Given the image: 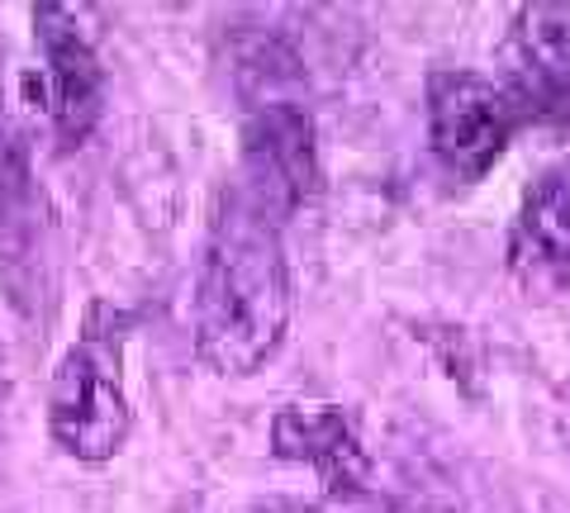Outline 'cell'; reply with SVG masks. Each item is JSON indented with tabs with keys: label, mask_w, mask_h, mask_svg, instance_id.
Segmentation results:
<instances>
[{
	"label": "cell",
	"mask_w": 570,
	"mask_h": 513,
	"mask_svg": "<svg viewBox=\"0 0 570 513\" xmlns=\"http://www.w3.org/2000/svg\"><path fill=\"white\" fill-rule=\"evenodd\" d=\"M318 186L314 119L295 100H262L243 124V196L276 224L295 215Z\"/></svg>",
	"instance_id": "obj_5"
},
{
	"label": "cell",
	"mask_w": 570,
	"mask_h": 513,
	"mask_svg": "<svg viewBox=\"0 0 570 513\" xmlns=\"http://www.w3.org/2000/svg\"><path fill=\"white\" fill-rule=\"evenodd\" d=\"M0 404H6V352H0Z\"/></svg>",
	"instance_id": "obj_10"
},
{
	"label": "cell",
	"mask_w": 570,
	"mask_h": 513,
	"mask_svg": "<svg viewBox=\"0 0 570 513\" xmlns=\"http://www.w3.org/2000/svg\"><path fill=\"white\" fill-rule=\"evenodd\" d=\"M504 86L523 105L528 124H570V6L532 0L513 10L504 43Z\"/></svg>",
	"instance_id": "obj_6"
},
{
	"label": "cell",
	"mask_w": 570,
	"mask_h": 513,
	"mask_svg": "<svg viewBox=\"0 0 570 513\" xmlns=\"http://www.w3.org/2000/svg\"><path fill=\"white\" fill-rule=\"evenodd\" d=\"M272 452L318 475L324 494H362L371 485V456L343 404L295 399L272 418Z\"/></svg>",
	"instance_id": "obj_8"
},
{
	"label": "cell",
	"mask_w": 570,
	"mask_h": 513,
	"mask_svg": "<svg viewBox=\"0 0 570 513\" xmlns=\"http://www.w3.org/2000/svg\"><path fill=\"white\" fill-rule=\"evenodd\" d=\"M504 262L528 295H557L570 286V157L551 162L528 186L509 224Z\"/></svg>",
	"instance_id": "obj_7"
},
{
	"label": "cell",
	"mask_w": 570,
	"mask_h": 513,
	"mask_svg": "<svg viewBox=\"0 0 570 513\" xmlns=\"http://www.w3.org/2000/svg\"><path fill=\"white\" fill-rule=\"evenodd\" d=\"M129 428L134 414L124 391V328L105 305H91L77 343L52 371L48 433L71 462L100 466L129 442Z\"/></svg>",
	"instance_id": "obj_2"
},
{
	"label": "cell",
	"mask_w": 570,
	"mask_h": 513,
	"mask_svg": "<svg viewBox=\"0 0 570 513\" xmlns=\"http://www.w3.org/2000/svg\"><path fill=\"white\" fill-rule=\"evenodd\" d=\"M33 43H39V72L29 81L33 100L58 144L81 148L105 110V72L96 48L67 6H33Z\"/></svg>",
	"instance_id": "obj_4"
},
{
	"label": "cell",
	"mask_w": 570,
	"mask_h": 513,
	"mask_svg": "<svg viewBox=\"0 0 570 513\" xmlns=\"http://www.w3.org/2000/svg\"><path fill=\"white\" fill-rule=\"evenodd\" d=\"M295 309L281 224L243 190H224L195 276V352L214 376H253L281 352Z\"/></svg>",
	"instance_id": "obj_1"
},
{
	"label": "cell",
	"mask_w": 570,
	"mask_h": 513,
	"mask_svg": "<svg viewBox=\"0 0 570 513\" xmlns=\"http://www.w3.org/2000/svg\"><path fill=\"white\" fill-rule=\"evenodd\" d=\"M272 513H395V509L376 500L371 490H362V494H324V500H314V504H281Z\"/></svg>",
	"instance_id": "obj_9"
},
{
	"label": "cell",
	"mask_w": 570,
	"mask_h": 513,
	"mask_svg": "<svg viewBox=\"0 0 570 513\" xmlns=\"http://www.w3.org/2000/svg\"><path fill=\"white\" fill-rule=\"evenodd\" d=\"M523 124V105L513 100L504 81L456 72V67L428 77V144H433L442 171L456 181H485Z\"/></svg>",
	"instance_id": "obj_3"
}]
</instances>
